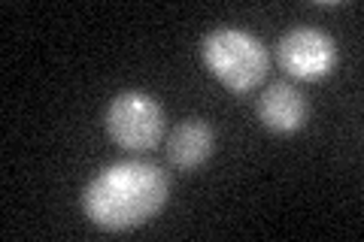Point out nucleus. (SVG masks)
Segmentation results:
<instances>
[{
	"instance_id": "nucleus-1",
	"label": "nucleus",
	"mask_w": 364,
	"mask_h": 242,
	"mask_svg": "<svg viewBox=\"0 0 364 242\" xmlns=\"http://www.w3.org/2000/svg\"><path fill=\"white\" fill-rule=\"evenodd\" d=\"M170 197L167 172L149 160H119L100 170L82 191V212L95 227L122 233L146 224Z\"/></svg>"
},
{
	"instance_id": "nucleus-4",
	"label": "nucleus",
	"mask_w": 364,
	"mask_h": 242,
	"mask_svg": "<svg viewBox=\"0 0 364 242\" xmlns=\"http://www.w3.org/2000/svg\"><path fill=\"white\" fill-rule=\"evenodd\" d=\"M277 61L294 79L318 82L337 67V43L318 28H294L277 43Z\"/></svg>"
},
{
	"instance_id": "nucleus-2",
	"label": "nucleus",
	"mask_w": 364,
	"mask_h": 242,
	"mask_svg": "<svg viewBox=\"0 0 364 242\" xmlns=\"http://www.w3.org/2000/svg\"><path fill=\"white\" fill-rule=\"evenodd\" d=\"M200 57L207 70L219 82L234 91L246 94L255 85L264 82L270 70V55L255 33L240 28H215L200 40Z\"/></svg>"
},
{
	"instance_id": "nucleus-5",
	"label": "nucleus",
	"mask_w": 364,
	"mask_h": 242,
	"mask_svg": "<svg viewBox=\"0 0 364 242\" xmlns=\"http://www.w3.org/2000/svg\"><path fill=\"white\" fill-rule=\"evenodd\" d=\"M306 115H310V106H306L304 94L289 82H273L264 88V94L258 97V119L273 133L304 131Z\"/></svg>"
},
{
	"instance_id": "nucleus-6",
	"label": "nucleus",
	"mask_w": 364,
	"mask_h": 242,
	"mask_svg": "<svg viewBox=\"0 0 364 242\" xmlns=\"http://www.w3.org/2000/svg\"><path fill=\"white\" fill-rule=\"evenodd\" d=\"M213 148H215V133L200 119H188L176 124L167 136V160L182 172L198 170L213 155Z\"/></svg>"
},
{
	"instance_id": "nucleus-3",
	"label": "nucleus",
	"mask_w": 364,
	"mask_h": 242,
	"mask_svg": "<svg viewBox=\"0 0 364 242\" xmlns=\"http://www.w3.org/2000/svg\"><path fill=\"white\" fill-rule=\"evenodd\" d=\"M104 124L116 145L128 152H146L164 136V109L146 91H122L107 106Z\"/></svg>"
}]
</instances>
